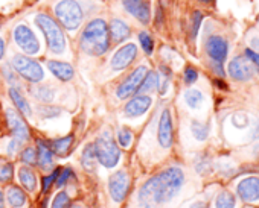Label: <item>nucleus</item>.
<instances>
[{
  "mask_svg": "<svg viewBox=\"0 0 259 208\" xmlns=\"http://www.w3.org/2000/svg\"><path fill=\"white\" fill-rule=\"evenodd\" d=\"M185 185V172L180 166H169L147 179L136 194L138 208H160L171 202Z\"/></svg>",
  "mask_w": 259,
  "mask_h": 208,
  "instance_id": "obj_1",
  "label": "nucleus"
},
{
  "mask_svg": "<svg viewBox=\"0 0 259 208\" xmlns=\"http://www.w3.org/2000/svg\"><path fill=\"white\" fill-rule=\"evenodd\" d=\"M111 46V40H110V32H108V23L98 17L90 20L81 35H79V49L82 53L89 55V56H104Z\"/></svg>",
  "mask_w": 259,
  "mask_h": 208,
  "instance_id": "obj_2",
  "label": "nucleus"
},
{
  "mask_svg": "<svg viewBox=\"0 0 259 208\" xmlns=\"http://www.w3.org/2000/svg\"><path fill=\"white\" fill-rule=\"evenodd\" d=\"M55 20L69 32H75L81 28L87 11L81 0H60L54 7Z\"/></svg>",
  "mask_w": 259,
  "mask_h": 208,
  "instance_id": "obj_3",
  "label": "nucleus"
},
{
  "mask_svg": "<svg viewBox=\"0 0 259 208\" xmlns=\"http://www.w3.org/2000/svg\"><path fill=\"white\" fill-rule=\"evenodd\" d=\"M95 154L98 164H101L104 169H114L122 157V151L116 143V138L110 129H104L96 140L93 142Z\"/></svg>",
  "mask_w": 259,
  "mask_h": 208,
  "instance_id": "obj_4",
  "label": "nucleus"
},
{
  "mask_svg": "<svg viewBox=\"0 0 259 208\" xmlns=\"http://www.w3.org/2000/svg\"><path fill=\"white\" fill-rule=\"evenodd\" d=\"M35 25L45 35L49 50L55 55H63L67 49V40L60 23L54 17L41 13L35 17Z\"/></svg>",
  "mask_w": 259,
  "mask_h": 208,
  "instance_id": "obj_5",
  "label": "nucleus"
},
{
  "mask_svg": "<svg viewBox=\"0 0 259 208\" xmlns=\"http://www.w3.org/2000/svg\"><path fill=\"white\" fill-rule=\"evenodd\" d=\"M10 65L19 75V78H22L23 81L29 84H40L45 79V70L41 64L28 55H23V53L13 55Z\"/></svg>",
  "mask_w": 259,
  "mask_h": 208,
  "instance_id": "obj_6",
  "label": "nucleus"
},
{
  "mask_svg": "<svg viewBox=\"0 0 259 208\" xmlns=\"http://www.w3.org/2000/svg\"><path fill=\"white\" fill-rule=\"evenodd\" d=\"M13 37H14L17 47L23 52V55L34 56V55L40 53L41 44H40V40L35 35V32L31 29V26H28L25 23L17 25L13 32Z\"/></svg>",
  "mask_w": 259,
  "mask_h": 208,
  "instance_id": "obj_7",
  "label": "nucleus"
},
{
  "mask_svg": "<svg viewBox=\"0 0 259 208\" xmlns=\"http://www.w3.org/2000/svg\"><path fill=\"white\" fill-rule=\"evenodd\" d=\"M147 72H148V67L144 65V64L133 68L125 76V79H122L120 84L116 87V97L119 100H126L132 96L138 94V90H139Z\"/></svg>",
  "mask_w": 259,
  "mask_h": 208,
  "instance_id": "obj_8",
  "label": "nucleus"
},
{
  "mask_svg": "<svg viewBox=\"0 0 259 208\" xmlns=\"http://www.w3.org/2000/svg\"><path fill=\"white\" fill-rule=\"evenodd\" d=\"M5 122H7V126L11 132V137L19 140L22 145H26L32 138V132H31L28 122L16 108H7L5 110Z\"/></svg>",
  "mask_w": 259,
  "mask_h": 208,
  "instance_id": "obj_9",
  "label": "nucleus"
},
{
  "mask_svg": "<svg viewBox=\"0 0 259 208\" xmlns=\"http://www.w3.org/2000/svg\"><path fill=\"white\" fill-rule=\"evenodd\" d=\"M130 187H132V179H130V175L126 170L120 169L108 176L107 188L113 202L122 203L130 193Z\"/></svg>",
  "mask_w": 259,
  "mask_h": 208,
  "instance_id": "obj_10",
  "label": "nucleus"
},
{
  "mask_svg": "<svg viewBox=\"0 0 259 208\" xmlns=\"http://www.w3.org/2000/svg\"><path fill=\"white\" fill-rule=\"evenodd\" d=\"M138 58V46L135 43H126L120 46L110 58V68L113 72H123L132 65Z\"/></svg>",
  "mask_w": 259,
  "mask_h": 208,
  "instance_id": "obj_11",
  "label": "nucleus"
},
{
  "mask_svg": "<svg viewBox=\"0 0 259 208\" xmlns=\"http://www.w3.org/2000/svg\"><path fill=\"white\" fill-rule=\"evenodd\" d=\"M157 143L162 149H171L174 143V123L169 108H163L157 122Z\"/></svg>",
  "mask_w": 259,
  "mask_h": 208,
  "instance_id": "obj_12",
  "label": "nucleus"
},
{
  "mask_svg": "<svg viewBox=\"0 0 259 208\" xmlns=\"http://www.w3.org/2000/svg\"><path fill=\"white\" fill-rule=\"evenodd\" d=\"M204 52L210 61L224 64V61L229 55V43L221 35H217V34L207 35L204 40Z\"/></svg>",
  "mask_w": 259,
  "mask_h": 208,
  "instance_id": "obj_13",
  "label": "nucleus"
},
{
  "mask_svg": "<svg viewBox=\"0 0 259 208\" xmlns=\"http://www.w3.org/2000/svg\"><path fill=\"white\" fill-rule=\"evenodd\" d=\"M151 105L153 97L150 94H135L126 99V103L123 105V116L126 119H138L148 113Z\"/></svg>",
  "mask_w": 259,
  "mask_h": 208,
  "instance_id": "obj_14",
  "label": "nucleus"
},
{
  "mask_svg": "<svg viewBox=\"0 0 259 208\" xmlns=\"http://www.w3.org/2000/svg\"><path fill=\"white\" fill-rule=\"evenodd\" d=\"M123 10L133 16L141 25L147 26L151 20V4L150 0H122Z\"/></svg>",
  "mask_w": 259,
  "mask_h": 208,
  "instance_id": "obj_15",
  "label": "nucleus"
},
{
  "mask_svg": "<svg viewBox=\"0 0 259 208\" xmlns=\"http://www.w3.org/2000/svg\"><path fill=\"white\" fill-rule=\"evenodd\" d=\"M253 65L245 56H235L229 65H227V73L233 81L238 82H247L253 78Z\"/></svg>",
  "mask_w": 259,
  "mask_h": 208,
  "instance_id": "obj_16",
  "label": "nucleus"
},
{
  "mask_svg": "<svg viewBox=\"0 0 259 208\" xmlns=\"http://www.w3.org/2000/svg\"><path fill=\"white\" fill-rule=\"evenodd\" d=\"M35 149H37V167L43 172L54 170L55 166V155L49 146V142L45 138H35Z\"/></svg>",
  "mask_w": 259,
  "mask_h": 208,
  "instance_id": "obj_17",
  "label": "nucleus"
},
{
  "mask_svg": "<svg viewBox=\"0 0 259 208\" xmlns=\"http://www.w3.org/2000/svg\"><path fill=\"white\" fill-rule=\"evenodd\" d=\"M236 193L241 200L244 202H256L259 200V178L248 176L238 182Z\"/></svg>",
  "mask_w": 259,
  "mask_h": 208,
  "instance_id": "obj_18",
  "label": "nucleus"
},
{
  "mask_svg": "<svg viewBox=\"0 0 259 208\" xmlns=\"http://www.w3.org/2000/svg\"><path fill=\"white\" fill-rule=\"evenodd\" d=\"M108 32H110L111 43L120 44L132 37V26H130L123 19L114 17L108 23Z\"/></svg>",
  "mask_w": 259,
  "mask_h": 208,
  "instance_id": "obj_19",
  "label": "nucleus"
},
{
  "mask_svg": "<svg viewBox=\"0 0 259 208\" xmlns=\"http://www.w3.org/2000/svg\"><path fill=\"white\" fill-rule=\"evenodd\" d=\"M8 96H10V99L13 102L14 108L25 119H28V117L32 116V107H31V103H29V100L26 99V96L22 93V90L19 87H10L8 88Z\"/></svg>",
  "mask_w": 259,
  "mask_h": 208,
  "instance_id": "obj_20",
  "label": "nucleus"
},
{
  "mask_svg": "<svg viewBox=\"0 0 259 208\" xmlns=\"http://www.w3.org/2000/svg\"><path fill=\"white\" fill-rule=\"evenodd\" d=\"M48 70L60 81V82H69L75 78V68L64 61H57V59H49L46 62Z\"/></svg>",
  "mask_w": 259,
  "mask_h": 208,
  "instance_id": "obj_21",
  "label": "nucleus"
},
{
  "mask_svg": "<svg viewBox=\"0 0 259 208\" xmlns=\"http://www.w3.org/2000/svg\"><path fill=\"white\" fill-rule=\"evenodd\" d=\"M5 200L10 208H25L28 205V193L20 185L10 184L5 191Z\"/></svg>",
  "mask_w": 259,
  "mask_h": 208,
  "instance_id": "obj_22",
  "label": "nucleus"
},
{
  "mask_svg": "<svg viewBox=\"0 0 259 208\" xmlns=\"http://www.w3.org/2000/svg\"><path fill=\"white\" fill-rule=\"evenodd\" d=\"M49 142V146L54 152L55 157H67L73 148V143H75V134H69V135H64V137H58V138H51L48 140Z\"/></svg>",
  "mask_w": 259,
  "mask_h": 208,
  "instance_id": "obj_23",
  "label": "nucleus"
},
{
  "mask_svg": "<svg viewBox=\"0 0 259 208\" xmlns=\"http://www.w3.org/2000/svg\"><path fill=\"white\" fill-rule=\"evenodd\" d=\"M28 91L29 96L38 103H52L55 99V88L46 84H32Z\"/></svg>",
  "mask_w": 259,
  "mask_h": 208,
  "instance_id": "obj_24",
  "label": "nucleus"
},
{
  "mask_svg": "<svg viewBox=\"0 0 259 208\" xmlns=\"http://www.w3.org/2000/svg\"><path fill=\"white\" fill-rule=\"evenodd\" d=\"M19 175V181H20V187L26 191V193H32L37 190L38 185V178L37 173L34 170V167H28V166H22L17 172Z\"/></svg>",
  "mask_w": 259,
  "mask_h": 208,
  "instance_id": "obj_25",
  "label": "nucleus"
},
{
  "mask_svg": "<svg viewBox=\"0 0 259 208\" xmlns=\"http://www.w3.org/2000/svg\"><path fill=\"white\" fill-rule=\"evenodd\" d=\"M81 167L84 169V172L87 173H95L96 167H98V160H96V154H95V148L93 143H87L81 152Z\"/></svg>",
  "mask_w": 259,
  "mask_h": 208,
  "instance_id": "obj_26",
  "label": "nucleus"
},
{
  "mask_svg": "<svg viewBox=\"0 0 259 208\" xmlns=\"http://www.w3.org/2000/svg\"><path fill=\"white\" fill-rule=\"evenodd\" d=\"M35 111L41 120H55L63 116V108L52 105V103H40Z\"/></svg>",
  "mask_w": 259,
  "mask_h": 208,
  "instance_id": "obj_27",
  "label": "nucleus"
},
{
  "mask_svg": "<svg viewBox=\"0 0 259 208\" xmlns=\"http://www.w3.org/2000/svg\"><path fill=\"white\" fill-rule=\"evenodd\" d=\"M157 87H159V75L157 72L154 70H148L139 90H138V94H151L153 91H157Z\"/></svg>",
  "mask_w": 259,
  "mask_h": 208,
  "instance_id": "obj_28",
  "label": "nucleus"
},
{
  "mask_svg": "<svg viewBox=\"0 0 259 208\" xmlns=\"http://www.w3.org/2000/svg\"><path fill=\"white\" fill-rule=\"evenodd\" d=\"M183 99H185V103L188 105V108L200 110L201 105H203V102H204V94L197 88H188L183 93Z\"/></svg>",
  "mask_w": 259,
  "mask_h": 208,
  "instance_id": "obj_29",
  "label": "nucleus"
},
{
  "mask_svg": "<svg viewBox=\"0 0 259 208\" xmlns=\"http://www.w3.org/2000/svg\"><path fill=\"white\" fill-rule=\"evenodd\" d=\"M116 138V143L120 149H130L133 145V140H135V134L133 131L130 129L128 126H120L114 135Z\"/></svg>",
  "mask_w": 259,
  "mask_h": 208,
  "instance_id": "obj_30",
  "label": "nucleus"
},
{
  "mask_svg": "<svg viewBox=\"0 0 259 208\" xmlns=\"http://www.w3.org/2000/svg\"><path fill=\"white\" fill-rule=\"evenodd\" d=\"M19 160L23 166L37 167V149L35 146H23L19 152Z\"/></svg>",
  "mask_w": 259,
  "mask_h": 208,
  "instance_id": "obj_31",
  "label": "nucleus"
},
{
  "mask_svg": "<svg viewBox=\"0 0 259 208\" xmlns=\"http://www.w3.org/2000/svg\"><path fill=\"white\" fill-rule=\"evenodd\" d=\"M76 179V175H75V170L70 167V166H64V167H60V173L57 176V181H55V187L58 188H64L67 187L72 181Z\"/></svg>",
  "mask_w": 259,
  "mask_h": 208,
  "instance_id": "obj_32",
  "label": "nucleus"
},
{
  "mask_svg": "<svg viewBox=\"0 0 259 208\" xmlns=\"http://www.w3.org/2000/svg\"><path fill=\"white\" fill-rule=\"evenodd\" d=\"M16 166L13 161L2 160L0 161V184H10L14 179Z\"/></svg>",
  "mask_w": 259,
  "mask_h": 208,
  "instance_id": "obj_33",
  "label": "nucleus"
},
{
  "mask_svg": "<svg viewBox=\"0 0 259 208\" xmlns=\"http://www.w3.org/2000/svg\"><path fill=\"white\" fill-rule=\"evenodd\" d=\"M203 20H204V16L201 14V11L195 10L192 13V16H191V20H189V38L192 41H195V38L198 37V32H200Z\"/></svg>",
  "mask_w": 259,
  "mask_h": 208,
  "instance_id": "obj_34",
  "label": "nucleus"
},
{
  "mask_svg": "<svg viewBox=\"0 0 259 208\" xmlns=\"http://www.w3.org/2000/svg\"><path fill=\"white\" fill-rule=\"evenodd\" d=\"M191 132L197 142H206L209 137V125L201 123L198 120H192L191 122Z\"/></svg>",
  "mask_w": 259,
  "mask_h": 208,
  "instance_id": "obj_35",
  "label": "nucleus"
},
{
  "mask_svg": "<svg viewBox=\"0 0 259 208\" xmlns=\"http://www.w3.org/2000/svg\"><path fill=\"white\" fill-rule=\"evenodd\" d=\"M138 40H139V44H141L144 53L148 55V56H151L154 53V46H156L154 44V38L151 37V34L147 32V31H142V32H139Z\"/></svg>",
  "mask_w": 259,
  "mask_h": 208,
  "instance_id": "obj_36",
  "label": "nucleus"
},
{
  "mask_svg": "<svg viewBox=\"0 0 259 208\" xmlns=\"http://www.w3.org/2000/svg\"><path fill=\"white\" fill-rule=\"evenodd\" d=\"M60 173V167H55L54 170L48 172L43 178H41V193L43 194H48L51 191L52 187H55V181H57V176Z\"/></svg>",
  "mask_w": 259,
  "mask_h": 208,
  "instance_id": "obj_37",
  "label": "nucleus"
},
{
  "mask_svg": "<svg viewBox=\"0 0 259 208\" xmlns=\"http://www.w3.org/2000/svg\"><path fill=\"white\" fill-rule=\"evenodd\" d=\"M235 205H236V199L230 191H221L217 196L215 208H235Z\"/></svg>",
  "mask_w": 259,
  "mask_h": 208,
  "instance_id": "obj_38",
  "label": "nucleus"
},
{
  "mask_svg": "<svg viewBox=\"0 0 259 208\" xmlns=\"http://www.w3.org/2000/svg\"><path fill=\"white\" fill-rule=\"evenodd\" d=\"M70 206H72V199H70L69 193L66 190H61L54 197L51 208H70Z\"/></svg>",
  "mask_w": 259,
  "mask_h": 208,
  "instance_id": "obj_39",
  "label": "nucleus"
},
{
  "mask_svg": "<svg viewBox=\"0 0 259 208\" xmlns=\"http://www.w3.org/2000/svg\"><path fill=\"white\" fill-rule=\"evenodd\" d=\"M2 76L7 81V84H10V87H19L20 88V81H19V75L13 70V67L10 64H5L2 67Z\"/></svg>",
  "mask_w": 259,
  "mask_h": 208,
  "instance_id": "obj_40",
  "label": "nucleus"
},
{
  "mask_svg": "<svg viewBox=\"0 0 259 208\" xmlns=\"http://www.w3.org/2000/svg\"><path fill=\"white\" fill-rule=\"evenodd\" d=\"M230 122H232V125H233L235 128H238V129H244V128H247V126L250 125V119H248V116H247L245 113H235V114L232 116Z\"/></svg>",
  "mask_w": 259,
  "mask_h": 208,
  "instance_id": "obj_41",
  "label": "nucleus"
},
{
  "mask_svg": "<svg viewBox=\"0 0 259 208\" xmlns=\"http://www.w3.org/2000/svg\"><path fill=\"white\" fill-rule=\"evenodd\" d=\"M210 166H212L210 160H209L207 157H204V155H200V157L195 160V170H197L200 175L209 173V172H210Z\"/></svg>",
  "mask_w": 259,
  "mask_h": 208,
  "instance_id": "obj_42",
  "label": "nucleus"
},
{
  "mask_svg": "<svg viewBox=\"0 0 259 208\" xmlns=\"http://www.w3.org/2000/svg\"><path fill=\"white\" fill-rule=\"evenodd\" d=\"M197 79H198V72H197V68L192 67V65H186V67H185V72H183V82H185L186 85L191 87L192 84L197 82Z\"/></svg>",
  "mask_w": 259,
  "mask_h": 208,
  "instance_id": "obj_43",
  "label": "nucleus"
},
{
  "mask_svg": "<svg viewBox=\"0 0 259 208\" xmlns=\"http://www.w3.org/2000/svg\"><path fill=\"white\" fill-rule=\"evenodd\" d=\"M23 146H25V145H22L19 140H16V138L11 137V140H10L8 145H7V154H8V157H16V155H19V152L22 151Z\"/></svg>",
  "mask_w": 259,
  "mask_h": 208,
  "instance_id": "obj_44",
  "label": "nucleus"
},
{
  "mask_svg": "<svg viewBox=\"0 0 259 208\" xmlns=\"http://www.w3.org/2000/svg\"><path fill=\"white\" fill-rule=\"evenodd\" d=\"M244 56L250 61V64L253 65V68L259 73V53L254 52V50H251L250 47H247L244 50Z\"/></svg>",
  "mask_w": 259,
  "mask_h": 208,
  "instance_id": "obj_45",
  "label": "nucleus"
},
{
  "mask_svg": "<svg viewBox=\"0 0 259 208\" xmlns=\"http://www.w3.org/2000/svg\"><path fill=\"white\" fill-rule=\"evenodd\" d=\"M210 68H212V72L217 75V76H220V78H223L226 73H224V67H223V64L221 62H213V61H210Z\"/></svg>",
  "mask_w": 259,
  "mask_h": 208,
  "instance_id": "obj_46",
  "label": "nucleus"
},
{
  "mask_svg": "<svg viewBox=\"0 0 259 208\" xmlns=\"http://www.w3.org/2000/svg\"><path fill=\"white\" fill-rule=\"evenodd\" d=\"M154 14H156V20H154V23H156V26H157V28H160V26H162V23H163V8H162L160 5H157V7H156V11H154Z\"/></svg>",
  "mask_w": 259,
  "mask_h": 208,
  "instance_id": "obj_47",
  "label": "nucleus"
},
{
  "mask_svg": "<svg viewBox=\"0 0 259 208\" xmlns=\"http://www.w3.org/2000/svg\"><path fill=\"white\" fill-rule=\"evenodd\" d=\"M5 53H7V41L4 37H0V61L5 58Z\"/></svg>",
  "mask_w": 259,
  "mask_h": 208,
  "instance_id": "obj_48",
  "label": "nucleus"
},
{
  "mask_svg": "<svg viewBox=\"0 0 259 208\" xmlns=\"http://www.w3.org/2000/svg\"><path fill=\"white\" fill-rule=\"evenodd\" d=\"M250 49L259 53V37H253L250 40Z\"/></svg>",
  "mask_w": 259,
  "mask_h": 208,
  "instance_id": "obj_49",
  "label": "nucleus"
},
{
  "mask_svg": "<svg viewBox=\"0 0 259 208\" xmlns=\"http://www.w3.org/2000/svg\"><path fill=\"white\" fill-rule=\"evenodd\" d=\"M251 138H259V122H256L251 128V132H250Z\"/></svg>",
  "mask_w": 259,
  "mask_h": 208,
  "instance_id": "obj_50",
  "label": "nucleus"
},
{
  "mask_svg": "<svg viewBox=\"0 0 259 208\" xmlns=\"http://www.w3.org/2000/svg\"><path fill=\"white\" fill-rule=\"evenodd\" d=\"M189 208H209V206H207V203H206V202H203V200H197V202L191 203V205H189Z\"/></svg>",
  "mask_w": 259,
  "mask_h": 208,
  "instance_id": "obj_51",
  "label": "nucleus"
},
{
  "mask_svg": "<svg viewBox=\"0 0 259 208\" xmlns=\"http://www.w3.org/2000/svg\"><path fill=\"white\" fill-rule=\"evenodd\" d=\"M48 203H49V197L46 194H43V199L41 202L38 203V208H48Z\"/></svg>",
  "mask_w": 259,
  "mask_h": 208,
  "instance_id": "obj_52",
  "label": "nucleus"
},
{
  "mask_svg": "<svg viewBox=\"0 0 259 208\" xmlns=\"http://www.w3.org/2000/svg\"><path fill=\"white\" fill-rule=\"evenodd\" d=\"M4 206H5V193L0 188V208H4Z\"/></svg>",
  "mask_w": 259,
  "mask_h": 208,
  "instance_id": "obj_53",
  "label": "nucleus"
},
{
  "mask_svg": "<svg viewBox=\"0 0 259 208\" xmlns=\"http://www.w3.org/2000/svg\"><path fill=\"white\" fill-rule=\"evenodd\" d=\"M200 4H203V5H210V4H213L215 0H198Z\"/></svg>",
  "mask_w": 259,
  "mask_h": 208,
  "instance_id": "obj_54",
  "label": "nucleus"
},
{
  "mask_svg": "<svg viewBox=\"0 0 259 208\" xmlns=\"http://www.w3.org/2000/svg\"><path fill=\"white\" fill-rule=\"evenodd\" d=\"M256 22H257V25H259V16H257V19H256Z\"/></svg>",
  "mask_w": 259,
  "mask_h": 208,
  "instance_id": "obj_55",
  "label": "nucleus"
}]
</instances>
